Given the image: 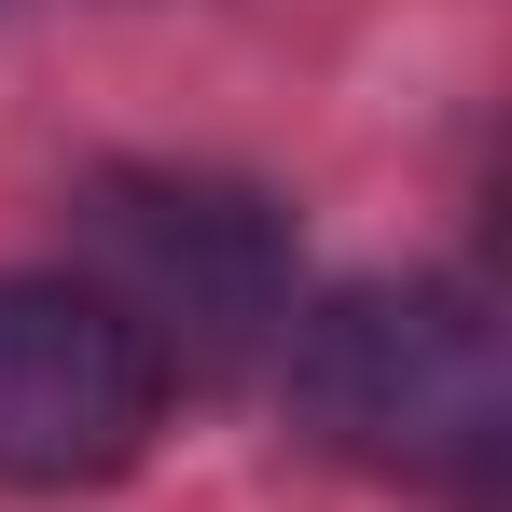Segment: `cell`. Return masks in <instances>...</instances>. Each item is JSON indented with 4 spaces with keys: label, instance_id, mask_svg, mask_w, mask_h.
<instances>
[{
    "label": "cell",
    "instance_id": "cell-1",
    "mask_svg": "<svg viewBox=\"0 0 512 512\" xmlns=\"http://www.w3.org/2000/svg\"><path fill=\"white\" fill-rule=\"evenodd\" d=\"M277 402L346 471L485 485V457L512 429V360H499V319H485L471 277H346V291L291 305Z\"/></svg>",
    "mask_w": 512,
    "mask_h": 512
},
{
    "label": "cell",
    "instance_id": "cell-2",
    "mask_svg": "<svg viewBox=\"0 0 512 512\" xmlns=\"http://www.w3.org/2000/svg\"><path fill=\"white\" fill-rule=\"evenodd\" d=\"M70 236H84V291L125 305V333L167 360V388L277 360L291 305H305L277 194H250L222 167H84Z\"/></svg>",
    "mask_w": 512,
    "mask_h": 512
},
{
    "label": "cell",
    "instance_id": "cell-3",
    "mask_svg": "<svg viewBox=\"0 0 512 512\" xmlns=\"http://www.w3.org/2000/svg\"><path fill=\"white\" fill-rule=\"evenodd\" d=\"M153 429H167V360L125 333V305L14 263L0 277V485L28 499L111 485L153 457Z\"/></svg>",
    "mask_w": 512,
    "mask_h": 512
}]
</instances>
